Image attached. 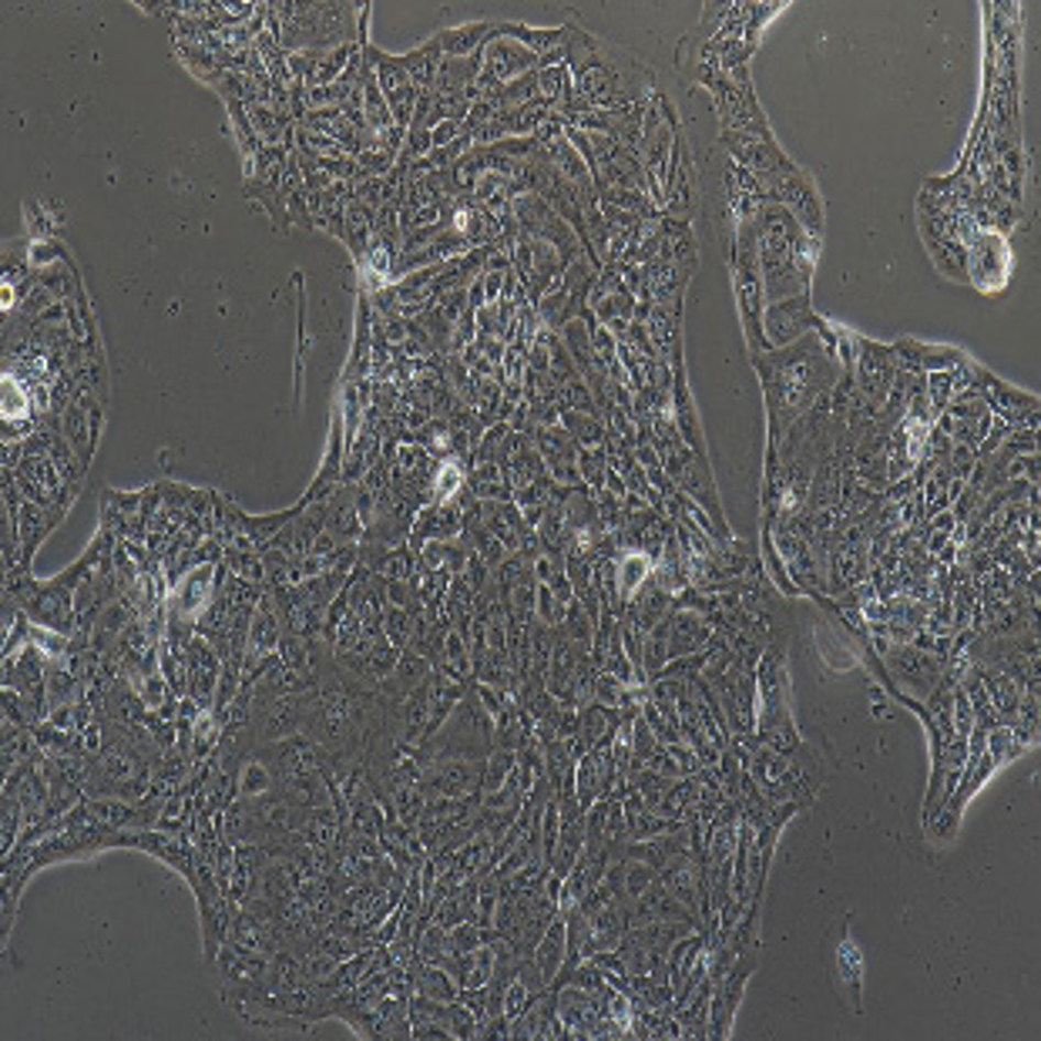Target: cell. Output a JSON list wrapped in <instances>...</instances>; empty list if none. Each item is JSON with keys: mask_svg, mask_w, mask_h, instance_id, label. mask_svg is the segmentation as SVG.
Masks as SVG:
<instances>
[{"mask_svg": "<svg viewBox=\"0 0 1041 1041\" xmlns=\"http://www.w3.org/2000/svg\"><path fill=\"white\" fill-rule=\"evenodd\" d=\"M836 337L840 330L830 333L823 322L817 333H807L784 350H763L753 357L769 414V458H776L784 434H790L793 424L810 414L817 397H826L833 390L840 373Z\"/></svg>", "mask_w": 1041, "mask_h": 1041, "instance_id": "cell-1", "label": "cell"}, {"mask_svg": "<svg viewBox=\"0 0 1041 1041\" xmlns=\"http://www.w3.org/2000/svg\"><path fill=\"white\" fill-rule=\"evenodd\" d=\"M568 47H571V72L578 81V95L584 101H602V105H625L635 95H642L653 85V75L645 72V64L615 47L605 44L595 34H584L574 24L568 28Z\"/></svg>", "mask_w": 1041, "mask_h": 1041, "instance_id": "cell-2", "label": "cell"}, {"mask_svg": "<svg viewBox=\"0 0 1041 1041\" xmlns=\"http://www.w3.org/2000/svg\"><path fill=\"white\" fill-rule=\"evenodd\" d=\"M820 327H823V319L817 316V309L810 303V293L766 303V309H763L766 350H784V347L803 340L807 333H817Z\"/></svg>", "mask_w": 1041, "mask_h": 1041, "instance_id": "cell-3", "label": "cell"}, {"mask_svg": "<svg viewBox=\"0 0 1041 1041\" xmlns=\"http://www.w3.org/2000/svg\"><path fill=\"white\" fill-rule=\"evenodd\" d=\"M1008 245L1001 235H978L967 249H964V266H967V280L978 289H1001L1008 283Z\"/></svg>", "mask_w": 1041, "mask_h": 1041, "instance_id": "cell-4", "label": "cell"}, {"mask_svg": "<svg viewBox=\"0 0 1041 1041\" xmlns=\"http://www.w3.org/2000/svg\"><path fill=\"white\" fill-rule=\"evenodd\" d=\"M857 366V390L867 401H884L894 386V373H897V360H894V347L884 343H867L857 340V357L851 363V370Z\"/></svg>", "mask_w": 1041, "mask_h": 1041, "instance_id": "cell-5", "label": "cell"}, {"mask_svg": "<svg viewBox=\"0 0 1041 1041\" xmlns=\"http://www.w3.org/2000/svg\"><path fill=\"white\" fill-rule=\"evenodd\" d=\"M484 68L497 85L501 81L514 85V81H520L525 72L538 68V54L494 28V34L487 37V47H484Z\"/></svg>", "mask_w": 1041, "mask_h": 1041, "instance_id": "cell-6", "label": "cell"}, {"mask_svg": "<svg viewBox=\"0 0 1041 1041\" xmlns=\"http://www.w3.org/2000/svg\"><path fill=\"white\" fill-rule=\"evenodd\" d=\"M833 974L843 1001H851V1008H861V988H864V954L857 947V941L843 931L840 941L833 944Z\"/></svg>", "mask_w": 1041, "mask_h": 1041, "instance_id": "cell-7", "label": "cell"}, {"mask_svg": "<svg viewBox=\"0 0 1041 1041\" xmlns=\"http://www.w3.org/2000/svg\"><path fill=\"white\" fill-rule=\"evenodd\" d=\"M437 763H440V759H437ZM481 776H484V766H481V763L443 759V763L430 772L427 787H437V790L447 793V797H461V793L481 787Z\"/></svg>", "mask_w": 1041, "mask_h": 1041, "instance_id": "cell-8", "label": "cell"}, {"mask_svg": "<svg viewBox=\"0 0 1041 1041\" xmlns=\"http://www.w3.org/2000/svg\"><path fill=\"white\" fill-rule=\"evenodd\" d=\"M890 666L900 672V679L907 682V686H921L924 689V695L934 689V682H938V676H941V662L931 656V653H910V648H894L890 653Z\"/></svg>", "mask_w": 1041, "mask_h": 1041, "instance_id": "cell-9", "label": "cell"}, {"mask_svg": "<svg viewBox=\"0 0 1041 1041\" xmlns=\"http://www.w3.org/2000/svg\"><path fill=\"white\" fill-rule=\"evenodd\" d=\"M561 957H565V924L555 921V928L541 938L538 957H535V964H538V971H541V978H545L548 988L555 985V974H558V967H561Z\"/></svg>", "mask_w": 1041, "mask_h": 1041, "instance_id": "cell-10", "label": "cell"}, {"mask_svg": "<svg viewBox=\"0 0 1041 1041\" xmlns=\"http://www.w3.org/2000/svg\"><path fill=\"white\" fill-rule=\"evenodd\" d=\"M669 638H672V645H669V656L672 659H679V656H686V653H692V648L699 645V642H705L709 638V628H705V622L699 618V615H679L676 618V628L669 632Z\"/></svg>", "mask_w": 1041, "mask_h": 1041, "instance_id": "cell-11", "label": "cell"}, {"mask_svg": "<svg viewBox=\"0 0 1041 1041\" xmlns=\"http://www.w3.org/2000/svg\"><path fill=\"white\" fill-rule=\"evenodd\" d=\"M484 34H494V24H468V28L443 31V34H437V44H440V51H447V54H453V57H464V54L474 51L481 41H487Z\"/></svg>", "mask_w": 1041, "mask_h": 1041, "instance_id": "cell-12", "label": "cell"}, {"mask_svg": "<svg viewBox=\"0 0 1041 1041\" xmlns=\"http://www.w3.org/2000/svg\"><path fill=\"white\" fill-rule=\"evenodd\" d=\"M420 991H424L427 998H434V1001L440 998L443 1005H450L453 998H458V988H453L447 974H443V971H437V967H427V971H424V978H420Z\"/></svg>", "mask_w": 1041, "mask_h": 1041, "instance_id": "cell-13", "label": "cell"}, {"mask_svg": "<svg viewBox=\"0 0 1041 1041\" xmlns=\"http://www.w3.org/2000/svg\"><path fill=\"white\" fill-rule=\"evenodd\" d=\"M622 574V595L628 599V595H635V589L645 581V574H648V558L645 555H628L625 561H622V568H618Z\"/></svg>", "mask_w": 1041, "mask_h": 1041, "instance_id": "cell-14", "label": "cell"}, {"mask_svg": "<svg viewBox=\"0 0 1041 1041\" xmlns=\"http://www.w3.org/2000/svg\"><path fill=\"white\" fill-rule=\"evenodd\" d=\"M541 81H555V68H541ZM545 98L555 105L558 98H561V91H558V85H551V88H545Z\"/></svg>", "mask_w": 1041, "mask_h": 1041, "instance_id": "cell-15", "label": "cell"}]
</instances>
